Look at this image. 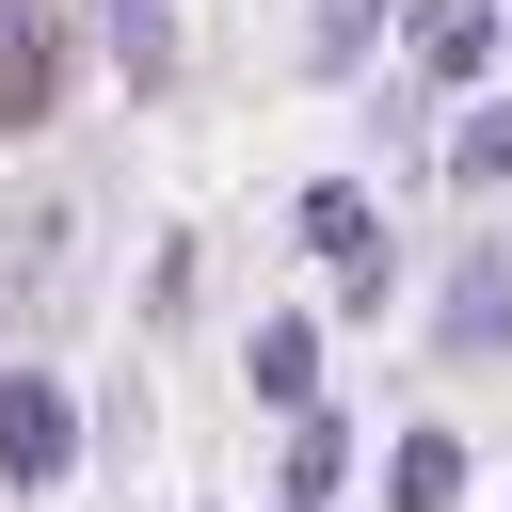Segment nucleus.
Here are the masks:
<instances>
[{
  "mask_svg": "<svg viewBox=\"0 0 512 512\" xmlns=\"http://www.w3.org/2000/svg\"><path fill=\"white\" fill-rule=\"evenodd\" d=\"M64 448H80L64 432V384H0V464L16 480H64Z\"/></svg>",
  "mask_w": 512,
  "mask_h": 512,
  "instance_id": "f257e3e1",
  "label": "nucleus"
},
{
  "mask_svg": "<svg viewBox=\"0 0 512 512\" xmlns=\"http://www.w3.org/2000/svg\"><path fill=\"white\" fill-rule=\"evenodd\" d=\"M64 48H48V0H0V112H48Z\"/></svg>",
  "mask_w": 512,
  "mask_h": 512,
  "instance_id": "f03ea898",
  "label": "nucleus"
},
{
  "mask_svg": "<svg viewBox=\"0 0 512 512\" xmlns=\"http://www.w3.org/2000/svg\"><path fill=\"white\" fill-rule=\"evenodd\" d=\"M416 64H432V80H480V64H496V16H480V0H416Z\"/></svg>",
  "mask_w": 512,
  "mask_h": 512,
  "instance_id": "7ed1b4c3",
  "label": "nucleus"
},
{
  "mask_svg": "<svg viewBox=\"0 0 512 512\" xmlns=\"http://www.w3.org/2000/svg\"><path fill=\"white\" fill-rule=\"evenodd\" d=\"M512 336V256H464V288H448V352H496Z\"/></svg>",
  "mask_w": 512,
  "mask_h": 512,
  "instance_id": "20e7f679",
  "label": "nucleus"
},
{
  "mask_svg": "<svg viewBox=\"0 0 512 512\" xmlns=\"http://www.w3.org/2000/svg\"><path fill=\"white\" fill-rule=\"evenodd\" d=\"M368 16H384V0H320V64H352V48H368Z\"/></svg>",
  "mask_w": 512,
  "mask_h": 512,
  "instance_id": "39448f33",
  "label": "nucleus"
}]
</instances>
